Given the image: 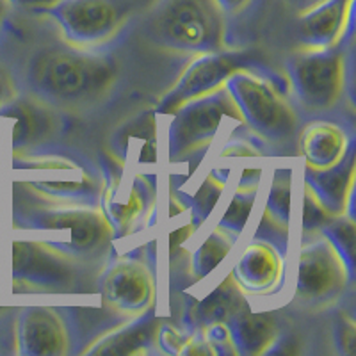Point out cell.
<instances>
[{
  "mask_svg": "<svg viewBox=\"0 0 356 356\" xmlns=\"http://www.w3.org/2000/svg\"><path fill=\"white\" fill-rule=\"evenodd\" d=\"M31 44L13 40L22 93L59 114L100 116L125 107L145 111L161 102L189 57L159 50L127 33L104 47H81L61 38L47 15Z\"/></svg>",
  "mask_w": 356,
  "mask_h": 356,
  "instance_id": "1",
  "label": "cell"
},
{
  "mask_svg": "<svg viewBox=\"0 0 356 356\" xmlns=\"http://www.w3.org/2000/svg\"><path fill=\"white\" fill-rule=\"evenodd\" d=\"M13 227L52 234L47 243L102 266L116 239L100 203L50 195L34 182L13 184Z\"/></svg>",
  "mask_w": 356,
  "mask_h": 356,
  "instance_id": "2",
  "label": "cell"
},
{
  "mask_svg": "<svg viewBox=\"0 0 356 356\" xmlns=\"http://www.w3.org/2000/svg\"><path fill=\"white\" fill-rule=\"evenodd\" d=\"M225 20L214 0H154L129 29L155 49L191 57L228 49Z\"/></svg>",
  "mask_w": 356,
  "mask_h": 356,
  "instance_id": "3",
  "label": "cell"
},
{
  "mask_svg": "<svg viewBox=\"0 0 356 356\" xmlns=\"http://www.w3.org/2000/svg\"><path fill=\"white\" fill-rule=\"evenodd\" d=\"M241 122L255 138L273 146H289L300 132V113L278 81L255 70L239 68L225 84Z\"/></svg>",
  "mask_w": 356,
  "mask_h": 356,
  "instance_id": "4",
  "label": "cell"
},
{
  "mask_svg": "<svg viewBox=\"0 0 356 356\" xmlns=\"http://www.w3.org/2000/svg\"><path fill=\"white\" fill-rule=\"evenodd\" d=\"M104 266L47 241H13V284L25 291L82 292L98 284Z\"/></svg>",
  "mask_w": 356,
  "mask_h": 356,
  "instance_id": "5",
  "label": "cell"
},
{
  "mask_svg": "<svg viewBox=\"0 0 356 356\" xmlns=\"http://www.w3.org/2000/svg\"><path fill=\"white\" fill-rule=\"evenodd\" d=\"M145 9L139 0H59L41 13L70 43L104 47L125 34Z\"/></svg>",
  "mask_w": 356,
  "mask_h": 356,
  "instance_id": "6",
  "label": "cell"
},
{
  "mask_svg": "<svg viewBox=\"0 0 356 356\" xmlns=\"http://www.w3.org/2000/svg\"><path fill=\"white\" fill-rule=\"evenodd\" d=\"M292 97L305 114H326L339 106L346 89L344 47L324 50L300 49L285 65Z\"/></svg>",
  "mask_w": 356,
  "mask_h": 356,
  "instance_id": "7",
  "label": "cell"
},
{
  "mask_svg": "<svg viewBox=\"0 0 356 356\" xmlns=\"http://www.w3.org/2000/svg\"><path fill=\"white\" fill-rule=\"evenodd\" d=\"M353 276L355 273L326 235L321 232L305 235L296 276V305L307 312L328 310L346 294Z\"/></svg>",
  "mask_w": 356,
  "mask_h": 356,
  "instance_id": "8",
  "label": "cell"
},
{
  "mask_svg": "<svg viewBox=\"0 0 356 356\" xmlns=\"http://www.w3.org/2000/svg\"><path fill=\"white\" fill-rule=\"evenodd\" d=\"M230 116L241 122L227 88L191 100L178 107L168 130V157L171 162H182L211 145L218 134L221 120Z\"/></svg>",
  "mask_w": 356,
  "mask_h": 356,
  "instance_id": "9",
  "label": "cell"
},
{
  "mask_svg": "<svg viewBox=\"0 0 356 356\" xmlns=\"http://www.w3.org/2000/svg\"><path fill=\"white\" fill-rule=\"evenodd\" d=\"M104 307L118 319H138L155 305V278L150 266L139 257H120L98 276Z\"/></svg>",
  "mask_w": 356,
  "mask_h": 356,
  "instance_id": "10",
  "label": "cell"
},
{
  "mask_svg": "<svg viewBox=\"0 0 356 356\" xmlns=\"http://www.w3.org/2000/svg\"><path fill=\"white\" fill-rule=\"evenodd\" d=\"M246 63L248 54L228 49L191 56L170 89L162 95L155 111L159 114H173L187 102L214 93L225 88L232 73L244 68Z\"/></svg>",
  "mask_w": 356,
  "mask_h": 356,
  "instance_id": "11",
  "label": "cell"
},
{
  "mask_svg": "<svg viewBox=\"0 0 356 356\" xmlns=\"http://www.w3.org/2000/svg\"><path fill=\"white\" fill-rule=\"evenodd\" d=\"M107 173L102 186L100 207L116 237H123L145 216H150L155 191L148 178L134 173L125 178V168L116 164Z\"/></svg>",
  "mask_w": 356,
  "mask_h": 356,
  "instance_id": "12",
  "label": "cell"
},
{
  "mask_svg": "<svg viewBox=\"0 0 356 356\" xmlns=\"http://www.w3.org/2000/svg\"><path fill=\"white\" fill-rule=\"evenodd\" d=\"M15 344L22 356H65L72 353V332L57 308L29 307L15 319Z\"/></svg>",
  "mask_w": 356,
  "mask_h": 356,
  "instance_id": "13",
  "label": "cell"
},
{
  "mask_svg": "<svg viewBox=\"0 0 356 356\" xmlns=\"http://www.w3.org/2000/svg\"><path fill=\"white\" fill-rule=\"evenodd\" d=\"M355 0H328L300 17L301 49L324 50L344 44L353 31Z\"/></svg>",
  "mask_w": 356,
  "mask_h": 356,
  "instance_id": "14",
  "label": "cell"
},
{
  "mask_svg": "<svg viewBox=\"0 0 356 356\" xmlns=\"http://www.w3.org/2000/svg\"><path fill=\"white\" fill-rule=\"evenodd\" d=\"M284 275L282 253L269 241H255L246 246L232 278L244 294L271 296L282 287Z\"/></svg>",
  "mask_w": 356,
  "mask_h": 356,
  "instance_id": "15",
  "label": "cell"
},
{
  "mask_svg": "<svg viewBox=\"0 0 356 356\" xmlns=\"http://www.w3.org/2000/svg\"><path fill=\"white\" fill-rule=\"evenodd\" d=\"M0 114L15 118V127H13L15 157L33 154L34 148H38L41 143L49 141L59 130V113L25 93H20V97L11 102L6 109L0 111Z\"/></svg>",
  "mask_w": 356,
  "mask_h": 356,
  "instance_id": "16",
  "label": "cell"
},
{
  "mask_svg": "<svg viewBox=\"0 0 356 356\" xmlns=\"http://www.w3.org/2000/svg\"><path fill=\"white\" fill-rule=\"evenodd\" d=\"M305 182L316 193L319 202L333 218L349 216L355 218V150L348 152L337 166L328 170H310L307 168Z\"/></svg>",
  "mask_w": 356,
  "mask_h": 356,
  "instance_id": "17",
  "label": "cell"
},
{
  "mask_svg": "<svg viewBox=\"0 0 356 356\" xmlns=\"http://www.w3.org/2000/svg\"><path fill=\"white\" fill-rule=\"evenodd\" d=\"M298 146L307 168L328 170L348 155L353 145L342 127L332 122H312L298 132Z\"/></svg>",
  "mask_w": 356,
  "mask_h": 356,
  "instance_id": "18",
  "label": "cell"
},
{
  "mask_svg": "<svg viewBox=\"0 0 356 356\" xmlns=\"http://www.w3.org/2000/svg\"><path fill=\"white\" fill-rule=\"evenodd\" d=\"M148 312L138 319L123 321L116 328L109 330L104 335L91 342V348H84L86 355H141L148 353V348L155 344L159 332V321ZM157 346V344H155Z\"/></svg>",
  "mask_w": 356,
  "mask_h": 356,
  "instance_id": "19",
  "label": "cell"
},
{
  "mask_svg": "<svg viewBox=\"0 0 356 356\" xmlns=\"http://www.w3.org/2000/svg\"><path fill=\"white\" fill-rule=\"evenodd\" d=\"M225 324L237 355H269L278 340V328L273 317L266 314H253L250 308L232 316Z\"/></svg>",
  "mask_w": 356,
  "mask_h": 356,
  "instance_id": "20",
  "label": "cell"
},
{
  "mask_svg": "<svg viewBox=\"0 0 356 356\" xmlns=\"http://www.w3.org/2000/svg\"><path fill=\"white\" fill-rule=\"evenodd\" d=\"M243 310H248L246 298L230 275L212 294L207 296L202 303L193 308L191 321L196 330H202L209 324L227 323L232 316Z\"/></svg>",
  "mask_w": 356,
  "mask_h": 356,
  "instance_id": "21",
  "label": "cell"
},
{
  "mask_svg": "<svg viewBox=\"0 0 356 356\" xmlns=\"http://www.w3.org/2000/svg\"><path fill=\"white\" fill-rule=\"evenodd\" d=\"M289 218H291V171L278 170L267 196L262 228H271L275 239H287Z\"/></svg>",
  "mask_w": 356,
  "mask_h": 356,
  "instance_id": "22",
  "label": "cell"
},
{
  "mask_svg": "<svg viewBox=\"0 0 356 356\" xmlns=\"http://www.w3.org/2000/svg\"><path fill=\"white\" fill-rule=\"evenodd\" d=\"M234 234L227 232L225 228L218 227L205 239V243L195 251V255L191 257L189 271L195 280L205 278L207 275H211L216 269L219 262L230 253V250L235 244Z\"/></svg>",
  "mask_w": 356,
  "mask_h": 356,
  "instance_id": "23",
  "label": "cell"
},
{
  "mask_svg": "<svg viewBox=\"0 0 356 356\" xmlns=\"http://www.w3.org/2000/svg\"><path fill=\"white\" fill-rule=\"evenodd\" d=\"M22 93L20 73H18L17 50L13 40H9L8 31H0V111L17 100Z\"/></svg>",
  "mask_w": 356,
  "mask_h": 356,
  "instance_id": "24",
  "label": "cell"
},
{
  "mask_svg": "<svg viewBox=\"0 0 356 356\" xmlns=\"http://www.w3.org/2000/svg\"><path fill=\"white\" fill-rule=\"evenodd\" d=\"M321 234L328 237L339 255L344 259L351 273H355V218L337 216L330 219L328 225L323 227Z\"/></svg>",
  "mask_w": 356,
  "mask_h": 356,
  "instance_id": "25",
  "label": "cell"
},
{
  "mask_svg": "<svg viewBox=\"0 0 356 356\" xmlns=\"http://www.w3.org/2000/svg\"><path fill=\"white\" fill-rule=\"evenodd\" d=\"M257 193H259V187H237L230 207H228L222 219L219 221V227L237 237L246 227V221L250 218L253 203H255Z\"/></svg>",
  "mask_w": 356,
  "mask_h": 356,
  "instance_id": "26",
  "label": "cell"
},
{
  "mask_svg": "<svg viewBox=\"0 0 356 356\" xmlns=\"http://www.w3.org/2000/svg\"><path fill=\"white\" fill-rule=\"evenodd\" d=\"M222 187H225V182L219 180L214 173H211L207 177L203 186L200 187L195 202H193V221L191 222H193L195 227H200V225L211 216L212 209H214L219 196H221Z\"/></svg>",
  "mask_w": 356,
  "mask_h": 356,
  "instance_id": "27",
  "label": "cell"
},
{
  "mask_svg": "<svg viewBox=\"0 0 356 356\" xmlns=\"http://www.w3.org/2000/svg\"><path fill=\"white\" fill-rule=\"evenodd\" d=\"M330 219L333 216L330 214L319 202L316 193L312 191V187L305 182V205H303V234H317L323 230V227L328 225Z\"/></svg>",
  "mask_w": 356,
  "mask_h": 356,
  "instance_id": "28",
  "label": "cell"
},
{
  "mask_svg": "<svg viewBox=\"0 0 356 356\" xmlns=\"http://www.w3.org/2000/svg\"><path fill=\"white\" fill-rule=\"evenodd\" d=\"M202 333L205 337L207 346L211 349V355H237L225 323L209 324V326L202 328Z\"/></svg>",
  "mask_w": 356,
  "mask_h": 356,
  "instance_id": "29",
  "label": "cell"
},
{
  "mask_svg": "<svg viewBox=\"0 0 356 356\" xmlns=\"http://www.w3.org/2000/svg\"><path fill=\"white\" fill-rule=\"evenodd\" d=\"M337 344H339V353H342V355H355L356 324L348 312H342L339 321H337Z\"/></svg>",
  "mask_w": 356,
  "mask_h": 356,
  "instance_id": "30",
  "label": "cell"
},
{
  "mask_svg": "<svg viewBox=\"0 0 356 356\" xmlns=\"http://www.w3.org/2000/svg\"><path fill=\"white\" fill-rule=\"evenodd\" d=\"M253 0H214L216 8L219 9L222 17H237L241 13L246 11L248 8L251 6Z\"/></svg>",
  "mask_w": 356,
  "mask_h": 356,
  "instance_id": "31",
  "label": "cell"
},
{
  "mask_svg": "<svg viewBox=\"0 0 356 356\" xmlns=\"http://www.w3.org/2000/svg\"><path fill=\"white\" fill-rule=\"evenodd\" d=\"M59 0H11L13 8H18L27 13H41L52 8Z\"/></svg>",
  "mask_w": 356,
  "mask_h": 356,
  "instance_id": "32",
  "label": "cell"
},
{
  "mask_svg": "<svg viewBox=\"0 0 356 356\" xmlns=\"http://www.w3.org/2000/svg\"><path fill=\"white\" fill-rule=\"evenodd\" d=\"M285 2H287V6L292 11H296L301 17V15L312 11V9H316L317 6L324 4V2H328V0H285Z\"/></svg>",
  "mask_w": 356,
  "mask_h": 356,
  "instance_id": "33",
  "label": "cell"
},
{
  "mask_svg": "<svg viewBox=\"0 0 356 356\" xmlns=\"http://www.w3.org/2000/svg\"><path fill=\"white\" fill-rule=\"evenodd\" d=\"M13 11H15V8H13L11 0H0V31L4 29L6 22L11 17Z\"/></svg>",
  "mask_w": 356,
  "mask_h": 356,
  "instance_id": "34",
  "label": "cell"
}]
</instances>
